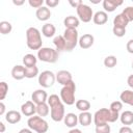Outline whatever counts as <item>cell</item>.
<instances>
[{
	"label": "cell",
	"mask_w": 133,
	"mask_h": 133,
	"mask_svg": "<svg viewBox=\"0 0 133 133\" xmlns=\"http://www.w3.org/2000/svg\"><path fill=\"white\" fill-rule=\"evenodd\" d=\"M111 128L108 124H103L100 126H96V133H110Z\"/></svg>",
	"instance_id": "836d02e7"
},
{
	"label": "cell",
	"mask_w": 133,
	"mask_h": 133,
	"mask_svg": "<svg viewBox=\"0 0 133 133\" xmlns=\"http://www.w3.org/2000/svg\"><path fill=\"white\" fill-rule=\"evenodd\" d=\"M12 3L17 6H20V5H23L25 3V1L24 0H12Z\"/></svg>",
	"instance_id": "f6af8a7d"
},
{
	"label": "cell",
	"mask_w": 133,
	"mask_h": 133,
	"mask_svg": "<svg viewBox=\"0 0 133 133\" xmlns=\"http://www.w3.org/2000/svg\"><path fill=\"white\" fill-rule=\"evenodd\" d=\"M132 69H133V60H132Z\"/></svg>",
	"instance_id": "681fc988"
},
{
	"label": "cell",
	"mask_w": 133,
	"mask_h": 133,
	"mask_svg": "<svg viewBox=\"0 0 133 133\" xmlns=\"http://www.w3.org/2000/svg\"><path fill=\"white\" fill-rule=\"evenodd\" d=\"M11 77L15 80H22L26 78V66L17 64L11 69Z\"/></svg>",
	"instance_id": "5bb4252c"
},
{
	"label": "cell",
	"mask_w": 133,
	"mask_h": 133,
	"mask_svg": "<svg viewBox=\"0 0 133 133\" xmlns=\"http://www.w3.org/2000/svg\"><path fill=\"white\" fill-rule=\"evenodd\" d=\"M37 75H38V68L36 65L30 66V68H26V78L32 79V78L36 77Z\"/></svg>",
	"instance_id": "1f68e13d"
},
{
	"label": "cell",
	"mask_w": 133,
	"mask_h": 133,
	"mask_svg": "<svg viewBox=\"0 0 133 133\" xmlns=\"http://www.w3.org/2000/svg\"><path fill=\"white\" fill-rule=\"evenodd\" d=\"M63 122H64V125L71 129L75 128L77 126V124L79 123L78 121V115H76L75 113L73 112H70V113H66L64 118H63Z\"/></svg>",
	"instance_id": "e0dca14e"
},
{
	"label": "cell",
	"mask_w": 133,
	"mask_h": 133,
	"mask_svg": "<svg viewBox=\"0 0 133 133\" xmlns=\"http://www.w3.org/2000/svg\"><path fill=\"white\" fill-rule=\"evenodd\" d=\"M28 128L37 133H46L49 130V125L47 121H45L39 115H32L27 121Z\"/></svg>",
	"instance_id": "5b68a950"
},
{
	"label": "cell",
	"mask_w": 133,
	"mask_h": 133,
	"mask_svg": "<svg viewBox=\"0 0 133 133\" xmlns=\"http://www.w3.org/2000/svg\"><path fill=\"white\" fill-rule=\"evenodd\" d=\"M104 65L108 69H112L116 65L117 63V58L114 56V55H109V56H106L104 58Z\"/></svg>",
	"instance_id": "4dcf8cb0"
},
{
	"label": "cell",
	"mask_w": 133,
	"mask_h": 133,
	"mask_svg": "<svg viewBox=\"0 0 133 133\" xmlns=\"http://www.w3.org/2000/svg\"><path fill=\"white\" fill-rule=\"evenodd\" d=\"M36 62H37V58L33 54H26L23 57V64L26 68H30V66L36 65Z\"/></svg>",
	"instance_id": "4316f807"
},
{
	"label": "cell",
	"mask_w": 133,
	"mask_h": 133,
	"mask_svg": "<svg viewBox=\"0 0 133 133\" xmlns=\"http://www.w3.org/2000/svg\"><path fill=\"white\" fill-rule=\"evenodd\" d=\"M102 4L106 12H112L123 4V1L122 0H104Z\"/></svg>",
	"instance_id": "9a60e30c"
},
{
	"label": "cell",
	"mask_w": 133,
	"mask_h": 133,
	"mask_svg": "<svg viewBox=\"0 0 133 133\" xmlns=\"http://www.w3.org/2000/svg\"><path fill=\"white\" fill-rule=\"evenodd\" d=\"M75 91H76V84L74 81H71L66 85L62 86L60 89V99L66 105L75 104Z\"/></svg>",
	"instance_id": "277c9868"
},
{
	"label": "cell",
	"mask_w": 133,
	"mask_h": 133,
	"mask_svg": "<svg viewBox=\"0 0 133 133\" xmlns=\"http://www.w3.org/2000/svg\"><path fill=\"white\" fill-rule=\"evenodd\" d=\"M75 105H76V108L78 110H80L81 112L88 111L90 109V103L87 100H78V101H76Z\"/></svg>",
	"instance_id": "f1b7e54d"
},
{
	"label": "cell",
	"mask_w": 133,
	"mask_h": 133,
	"mask_svg": "<svg viewBox=\"0 0 133 133\" xmlns=\"http://www.w3.org/2000/svg\"><path fill=\"white\" fill-rule=\"evenodd\" d=\"M118 133H133V130L130 128V126H123L119 129Z\"/></svg>",
	"instance_id": "ab89813d"
},
{
	"label": "cell",
	"mask_w": 133,
	"mask_h": 133,
	"mask_svg": "<svg viewBox=\"0 0 133 133\" xmlns=\"http://www.w3.org/2000/svg\"><path fill=\"white\" fill-rule=\"evenodd\" d=\"M21 112L25 116H32L36 113V104L32 101H26L21 106Z\"/></svg>",
	"instance_id": "7c38bea8"
},
{
	"label": "cell",
	"mask_w": 133,
	"mask_h": 133,
	"mask_svg": "<svg viewBox=\"0 0 133 133\" xmlns=\"http://www.w3.org/2000/svg\"><path fill=\"white\" fill-rule=\"evenodd\" d=\"M55 80H56V75L49 70L43 71L38 75V84L44 88L51 87L55 83Z\"/></svg>",
	"instance_id": "ba28073f"
},
{
	"label": "cell",
	"mask_w": 133,
	"mask_h": 133,
	"mask_svg": "<svg viewBox=\"0 0 133 133\" xmlns=\"http://www.w3.org/2000/svg\"><path fill=\"white\" fill-rule=\"evenodd\" d=\"M69 3H70L74 8H77V7H78L79 5H81L83 2H82L81 0H75V1H74V0H69Z\"/></svg>",
	"instance_id": "b9f144b4"
},
{
	"label": "cell",
	"mask_w": 133,
	"mask_h": 133,
	"mask_svg": "<svg viewBox=\"0 0 133 133\" xmlns=\"http://www.w3.org/2000/svg\"><path fill=\"white\" fill-rule=\"evenodd\" d=\"M37 58L44 62L54 63L58 59V51L50 47H42L37 51Z\"/></svg>",
	"instance_id": "8992f818"
},
{
	"label": "cell",
	"mask_w": 133,
	"mask_h": 133,
	"mask_svg": "<svg viewBox=\"0 0 133 133\" xmlns=\"http://www.w3.org/2000/svg\"><path fill=\"white\" fill-rule=\"evenodd\" d=\"M127 83H128V85H129L131 88H133V74H131V75L128 76V78H127Z\"/></svg>",
	"instance_id": "7bdbcfd3"
},
{
	"label": "cell",
	"mask_w": 133,
	"mask_h": 133,
	"mask_svg": "<svg viewBox=\"0 0 133 133\" xmlns=\"http://www.w3.org/2000/svg\"><path fill=\"white\" fill-rule=\"evenodd\" d=\"M68 133H82V131L80 130V129H77V128H73V129H71Z\"/></svg>",
	"instance_id": "7dc6e473"
},
{
	"label": "cell",
	"mask_w": 133,
	"mask_h": 133,
	"mask_svg": "<svg viewBox=\"0 0 133 133\" xmlns=\"http://www.w3.org/2000/svg\"><path fill=\"white\" fill-rule=\"evenodd\" d=\"M47 103L50 107V116L54 122H61L63 121L65 113H64V103L61 101L60 97L53 94L48 97Z\"/></svg>",
	"instance_id": "6da1fadb"
},
{
	"label": "cell",
	"mask_w": 133,
	"mask_h": 133,
	"mask_svg": "<svg viewBox=\"0 0 133 133\" xmlns=\"http://www.w3.org/2000/svg\"><path fill=\"white\" fill-rule=\"evenodd\" d=\"M112 32L115 36L117 37H122L126 34V28H123V27H116V26H113L112 28Z\"/></svg>",
	"instance_id": "d590c367"
},
{
	"label": "cell",
	"mask_w": 133,
	"mask_h": 133,
	"mask_svg": "<svg viewBox=\"0 0 133 133\" xmlns=\"http://www.w3.org/2000/svg\"><path fill=\"white\" fill-rule=\"evenodd\" d=\"M35 16H36L37 20H39V21H47L51 17V10L47 6H42L36 9Z\"/></svg>",
	"instance_id": "2e32d148"
},
{
	"label": "cell",
	"mask_w": 133,
	"mask_h": 133,
	"mask_svg": "<svg viewBox=\"0 0 133 133\" xmlns=\"http://www.w3.org/2000/svg\"><path fill=\"white\" fill-rule=\"evenodd\" d=\"M55 32H56V28L51 23H46L42 27V33L46 37H52V36H54Z\"/></svg>",
	"instance_id": "d4e9b609"
},
{
	"label": "cell",
	"mask_w": 133,
	"mask_h": 133,
	"mask_svg": "<svg viewBox=\"0 0 133 133\" xmlns=\"http://www.w3.org/2000/svg\"><path fill=\"white\" fill-rule=\"evenodd\" d=\"M4 131H5V125L2 122H0V133H4Z\"/></svg>",
	"instance_id": "c3c4849f"
},
{
	"label": "cell",
	"mask_w": 133,
	"mask_h": 133,
	"mask_svg": "<svg viewBox=\"0 0 133 133\" xmlns=\"http://www.w3.org/2000/svg\"><path fill=\"white\" fill-rule=\"evenodd\" d=\"M21 113L17 110H9L8 112L5 113V119L9 124H17L21 121Z\"/></svg>",
	"instance_id": "ffe728a7"
},
{
	"label": "cell",
	"mask_w": 133,
	"mask_h": 133,
	"mask_svg": "<svg viewBox=\"0 0 133 133\" xmlns=\"http://www.w3.org/2000/svg\"><path fill=\"white\" fill-rule=\"evenodd\" d=\"M118 118H119V113L114 112L108 108H101V109L97 110L94 114V123L96 126L114 123Z\"/></svg>",
	"instance_id": "7a4b0ae2"
},
{
	"label": "cell",
	"mask_w": 133,
	"mask_h": 133,
	"mask_svg": "<svg viewBox=\"0 0 133 133\" xmlns=\"http://www.w3.org/2000/svg\"><path fill=\"white\" fill-rule=\"evenodd\" d=\"M126 48H127V51L131 54H133V38L132 39H129L127 45H126Z\"/></svg>",
	"instance_id": "60d3db41"
},
{
	"label": "cell",
	"mask_w": 133,
	"mask_h": 133,
	"mask_svg": "<svg viewBox=\"0 0 133 133\" xmlns=\"http://www.w3.org/2000/svg\"><path fill=\"white\" fill-rule=\"evenodd\" d=\"M91 113L88 111H84V112H80V114L78 115V121L79 124L83 127H87L90 125L91 123Z\"/></svg>",
	"instance_id": "cb8c5ba5"
},
{
	"label": "cell",
	"mask_w": 133,
	"mask_h": 133,
	"mask_svg": "<svg viewBox=\"0 0 133 133\" xmlns=\"http://www.w3.org/2000/svg\"><path fill=\"white\" fill-rule=\"evenodd\" d=\"M4 112H5V105H4V103L1 101V102H0V115H3Z\"/></svg>",
	"instance_id": "ee69618b"
},
{
	"label": "cell",
	"mask_w": 133,
	"mask_h": 133,
	"mask_svg": "<svg viewBox=\"0 0 133 133\" xmlns=\"http://www.w3.org/2000/svg\"><path fill=\"white\" fill-rule=\"evenodd\" d=\"M28 3H29V5L31 6V7H33V8H39V7H42V6H44L43 4L45 3V1L44 0H29L28 1Z\"/></svg>",
	"instance_id": "74e56055"
},
{
	"label": "cell",
	"mask_w": 133,
	"mask_h": 133,
	"mask_svg": "<svg viewBox=\"0 0 133 133\" xmlns=\"http://www.w3.org/2000/svg\"><path fill=\"white\" fill-rule=\"evenodd\" d=\"M123 14L127 17V19L129 20V22L133 21V6H127L126 8H124Z\"/></svg>",
	"instance_id": "8d00e7d4"
},
{
	"label": "cell",
	"mask_w": 133,
	"mask_h": 133,
	"mask_svg": "<svg viewBox=\"0 0 133 133\" xmlns=\"http://www.w3.org/2000/svg\"><path fill=\"white\" fill-rule=\"evenodd\" d=\"M92 21L95 24L97 25H104L107 21H108V15L106 11L104 10H99L96 14H94V18Z\"/></svg>",
	"instance_id": "d6986e66"
},
{
	"label": "cell",
	"mask_w": 133,
	"mask_h": 133,
	"mask_svg": "<svg viewBox=\"0 0 133 133\" xmlns=\"http://www.w3.org/2000/svg\"><path fill=\"white\" fill-rule=\"evenodd\" d=\"M119 100L124 104L133 106V90H130V89L123 90L119 95Z\"/></svg>",
	"instance_id": "ac0fdd59"
},
{
	"label": "cell",
	"mask_w": 133,
	"mask_h": 133,
	"mask_svg": "<svg viewBox=\"0 0 133 133\" xmlns=\"http://www.w3.org/2000/svg\"><path fill=\"white\" fill-rule=\"evenodd\" d=\"M94 42H95L94 35L90 34V33H85V34H83L82 36L79 37L78 45L81 49H88L94 45Z\"/></svg>",
	"instance_id": "4fadbf2b"
},
{
	"label": "cell",
	"mask_w": 133,
	"mask_h": 133,
	"mask_svg": "<svg viewBox=\"0 0 133 133\" xmlns=\"http://www.w3.org/2000/svg\"><path fill=\"white\" fill-rule=\"evenodd\" d=\"M7 92H8V85H7V83L4 82V81H1L0 82V100L1 101L5 99Z\"/></svg>",
	"instance_id": "d6a6232c"
},
{
	"label": "cell",
	"mask_w": 133,
	"mask_h": 133,
	"mask_svg": "<svg viewBox=\"0 0 133 133\" xmlns=\"http://www.w3.org/2000/svg\"><path fill=\"white\" fill-rule=\"evenodd\" d=\"M26 44L27 47L31 50H39L43 45L42 35L37 28L29 27L26 30Z\"/></svg>",
	"instance_id": "3957f363"
},
{
	"label": "cell",
	"mask_w": 133,
	"mask_h": 133,
	"mask_svg": "<svg viewBox=\"0 0 133 133\" xmlns=\"http://www.w3.org/2000/svg\"><path fill=\"white\" fill-rule=\"evenodd\" d=\"M19 133H32V130L29 128H23L19 131Z\"/></svg>",
	"instance_id": "bcb514c9"
},
{
	"label": "cell",
	"mask_w": 133,
	"mask_h": 133,
	"mask_svg": "<svg viewBox=\"0 0 133 133\" xmlns=\"http://www.w3.org/2000/svg\"><path fill=\"white\" fill-rule=\"evenodd\" d=\"M76 10H77V15L79 17V20L82 21L83 23H88L94 18L92 8L89 5H87V4L82 3L81 5H79L76 8Z\"/></svg>",
	"instance_id": "9c48e42d"
},
{
	"label": "cell",
	"mask_w": 133,
	"mask_h": 133,
	"mask_svg": "<svg viewBox=\"0 0 133 133\" xmlns=\"http://www.w3.org/2000/svg\"><path fill=\"white\" fill-rule=\"evenodd\" d=\"M45 4L47 7H56L58 4H59V0H46L45 1Z\"/></svg>",
	"instance_id": "f35d334b"
},
{
	"label": "cell",
	"mask_w": 133,
	"mask_h": 133,
	"mask_svg": "<svg viewBox=\"0 0 133 133\" xmlns=\"http://www.w3.org/2000/svg\"><path fill=\"white\" fill-rule=\"evenodd\" d=\"M63 37L65 41V51H72L75 49V47L78 45L79 42V36H78V31L77 29H72V28H65L63 32Z\"/></svg>",
	"instance_id": "52a82bcc"
},
{
	"label": "cell",
	"mask_w": 133,
	"mask_h": 133,
	"mask_svg": "<svg viewBox=\"0 0 133 133\" xmlns=\"http://www.w3.org/2000/svg\"><path fill=\"white\" fill-rule=\"evenodd\" d=\"M128 24H129V20L127 19V17H126L123 12L116 15V16L114 17V19H113V26L126 28Z\"/></svg>",
	"instance_id": "7402d4cb"
},
{
	"label": "cell",
	"mask_w": 133,
	"mask_h": 133,
	"mask_svg": "<svg viewBox=\"0 0 133 133\" xmlns=\"http://www.w3.org/2000/svg\"><path fill=\"white\" fill-rule=\"evenodd\" d=\"M79 23H80L79 18H77L75 16H68L63 20V25L65 26V28L77 29V27L79 26Z\"/></svg>",
	"instance_id": "44dd1931"
},
{
	"label": "cell",
	"mask_w": 133,
	"mask_h": 133,
	"mask_svg": "<svg viewBox=\"0 0 133 133\" xmlns=\"http://www.w3.org/2000/svg\"><path fill=\"white\" fill-rule=\"evenodd\" d=\"M110 110L114 111V112H119L122 109H123V103L121 101H114L110 104V107H109Z\"/></svg>",
	"instance_id": "e575fe53"
},
{
	"label": "cell",
	"mask_w": 133,
	"mask_h": 133,
	"mask_svg": "<svg viewBox=\"0 0 133 133\" xmlns=\"http://www.w3.org/2000/svg\"><path fill=\"white\" fill-rule=\"evenodd\" d=\"M47 100H48V94L44 89H36L31 95V101L36 105L46 103Z\"/></svg>",
	"instance_id": "30bf717a"
},
{
	"label": "cell",
	"mask_w": 133,
	"mask_h": 133,
	"mask_svg": "<svg viewBox=\"0 0 133 133\" xmlns=\"http://www.w3.org/2000/svg\"><path fill=\"white\" fill-rule=\"evenodd\" d=\"M12 30V25L8 22V21H1L0 22V32L1 34L5 35L10 33Z\"/></svg>",
	"instance_id": "f546056e"
},
{
	"label": "cell",
	"mask_w": 133,
	"mask_h": 133,
	"mask_svg": "<svg viewBox=\"0 0 133 133\" xmlns=\"http://www.w3.org/2000/svg\"><path fill=\"white\" fill-rule=\"evenodd\" d=\"M36 113L41 117L47 116L50 113V107H49L48 103H42V104L36 105Z\"/></svg>",
	"instance_id": "83f0119b"
},
{
	"label": "cell",
	"mask_w": 133,
	"mask_h": 133,
	"mask_svg": "<svg viewBox=\"0 0 133 133\" xmlns=\"http://www.w3.org/2000/svg\"><path fill=\"white\" fill-rule=\"evenodd\" d=\"M56 75V80L59 84H61L62 86L66 85L68 83H70L71 81H73V77H72V74L66 71V70H61V71H58Z\"/></svg>",
	"instance_id": "8fae6325"
},
{
	"label": "cell",
	"mask_w": 133,
	"mask_h": 133,
	"mask_svg": "<svg viewBox=\"0 0 133 133\" xmlns=\"http://www.w3.org/2000/svg\"><path fill=\"white\" fill-rule=\"evenodd\" d=\"M53 44L56 48V50L58 52H61V51H65V41H64V37L63 35H56L54 38H53Z\"/></svg>",
	"instance_id": "484cf974"
},
{
	"label": "cell",
	"mask_w": 133,
	"mask_h": 133,
	"mask_svg": "<svg viewBox=\"0 0 133 133\" xmlns=\"http://www.w3.org/2000/svg\"><path fill=\"white\" fill-rule=\"evenodd\" d=\"M119 121L125 126H130L133 124V112L130 110H126L119 114Z\"/></svg>",
	"instance_id": "603a6c76"
}]
</instances>
